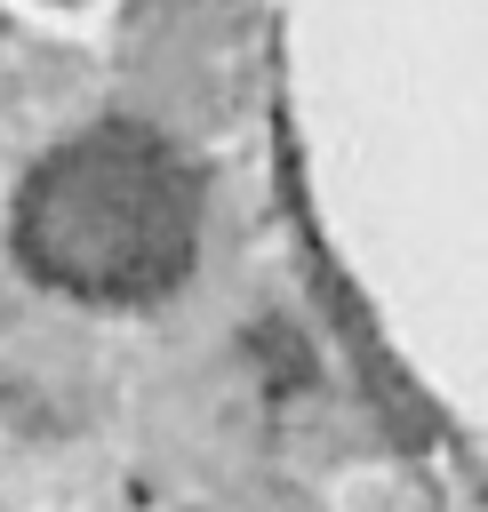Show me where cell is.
<instances>
[{"label": "cell", "instance_id": "obj_1", "mask_svg": "<svg viewBox=\"0 0 488 512\" xmlns=\"http://www.w3.org/2000/svg\"><path fill=\"white\" fill-rule=\"evenodd\" d=\"M192 248V184L152 136H80L24 184V256L96 304L160 296Z\"/></svg>", "mask_w": 488, "mask_h": 512}]
</instances>
